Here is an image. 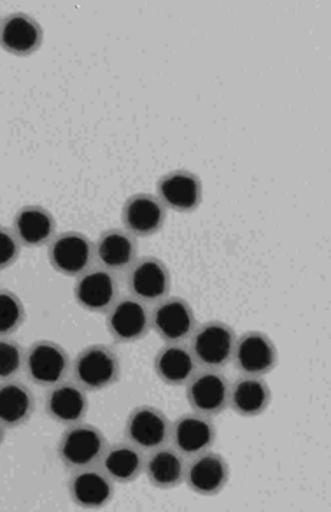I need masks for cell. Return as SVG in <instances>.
<instances>
[{"label": "cell", "mask_w": 331, "mask_h": 512, "mask_svg": "<svg viewBox=\"0 0 331 512\" xmlns=\"http://www.w3.org/2000/svg\"><path fill=\"white\" fill-rule=\"evenodd\" d=\"M36 413V397L27 384L16 379L0 383V425L23 427Z\"/></svg>", "instance_id": "7402d4cb"}, {"label": "cell", "mask_w": 331, "mask_h": 512, "mask_svg": "<svg viewBox=\"0 0 331 512\" xmlns=\"http://www.w3.org/2000/svg\"><path fill=\"white\" fill-rule=\"evenodd\" d=\"M72 502L88 511L106 507L114 498V483L104 470L88 467L74 470L69 481Z\"/></svg>", "instance_id": "d6986e66"}, {"label": "cell", "mask_w": 331, "mask_h": 512, "mask_svg": "<svg viewBox=\"0 0 331 512\" xmlns=\"http://www.w3.org/2000/svg\"><path fill=\"white\" fill-rule=\"evenodd\" d=\"M230 481V465L223 456L214 451H205L193 456L190 465L186 467L184 483L188 484L193 493L202 497H216L225 490Z\"/></svg>", "instance_id": "9a60e30c"}, {"label": "cell", "mask_w": 331, "mask_h": 512, "mask_svg": "<svg viewBox=\"0 0 331 512\" xmlns=\"http://www.w3.org/2000/svg\"><path fill=\"white\" fill-rule=\"evenodd\" d=\"M107 439L100 428L90 423H76L67 427L58 441L57 455L67 469L95 467L106 453Z\"/></svg>", "instance_id": "7a4b0ae2"}, {"label": "cell", "mask_w": 331, "mask_h": 512, "mask_svg": "<svg viewBox=\"0 0 331 512\" xmlns=\"http://www.w3.org/2000/svg\"><path fill=\"white\" fill-rule=\"evenodd\" d=\"M72 376L86 392L106 390L120 381V356L106 344L88 346L79 351L72 363Z\"/></svg>", "instance_id": "6da1fadb"}, {"label": "cell", "mask_w": 331, "mask_h": 512, "mask_svg": "<svg viewBox=\"0 0 331 512\" xmlns=\"http://www.w3.org/2000/svg\"><path fill=\"white\" fill-rule=\"evenodd\" d=\"M170 434L172 423L158 407L139 406L128 414L125 437L142 451L162 448L170 441Z\"/></svg>", "instance_id": "ba28073f"}, {"label": "cell", "mask_w": 331, "mask_h": 512, "mask_svg": "<svg viewBox=\"0 0 331 512\" xmlns=\"http://www.w3.org/2000/svg\"><path fill=\"white\" fill-rule=\"evenodd\" d=\"M128 290L132 297L144 304H158L169 297L172 276L169 267L156 256H142L135 260L127 276Z\"/></svg>", "instance_id": "8992f818"}, {"label": "cell", "mask_w": 331, "mask_h": 512, "mask_svg": "<svg viewBox=\"0 0 331 512\" xmlns=\"http://www.w3.org/2000/svg\"><path fill=\"white\" fill-rule=\"evenodd\" d=\"M186 460L176 448H162L151 451L144 472L149 483L160 490H174L184 483L186 477Z\"/></svg>", "instance_id": "d4e9b609"}, {"label": "cell", "mask_w": 331, "mask_h": 512, "mask_svg": "<svg viewBox=\"0 0 331 512\" xmlns=\"http://www.w3.org/2000/svg\"><path fill=\"white\" fill-rule=\"evenodd\" d=\"M216 437L218 430L214 421L204 414H183L172 423L170 439L174 442V448L183 456L193 458L209 451L216 444Z\"/></svg>", "instance_id": "e0dca14e"}, {"label": "cell", "mask_w": 331, "mask_h": 512, "mask_svg": "<svg viewBox=\"0 0 331 512\" xmlns=\"http://www.w3.org/2000/svg\"><path fill=\"white\" fill-rule=\"evenodd\" d=\"M198 363L190 348L181 342L163 346L155 356L156 376L169 386H184L197 374Z\"/></svg>", "instance_id": "cb8c5ba5"}, {"label": "cell", "mask_w": 331, "mask_h": 512, "mask_svg": "<svg viewBox=\"0 0 331 512\" xmlns=\"http://www.w3.org/2000/svg\"><path fill=\"white\" fill-rule=\"evenodd\" d=\"M237 335L225 321H205L197 325L191 335V353L198 365L205 369L219 370L233 360Z\"/></svg>", "instance_id": "3957f363"}, {"label": "cell", "mask_w": 331, "mask_h": 512, "mask_svg": "<svg viewBox=\"0 0 331 512\" xmlns=\"http://www.w3.org/2000/svg\"><path fill=\"white\" fill-rule=\"evenodd\" d=\"M25 351L9 337H0V383L15 379L23 369Z\"/></svg>", "instance_id": "83f0119b"}, {"label": "cell", "mask_w": 331, "mask_h": 512, "mask_svg": "<svg viewBox=\"0 0 331 512\" xmlns=\"http://www.w3.org/2000/svg\"><path fill=\"white\" fill-rule=\"evenodd\" d=\"M272 404V390L263 377L244 376L230 384V407L244 418H256Z\"/></svg>", "instance_id": "603a6c76"}, {"label": "cell", "mask_w": 331, "mask_h": 512, "mask_svg": "<svg viewBox=\"0 0 331 512\" xmlns=\"http://www.w3.org/2000/svg\"><path fill=\"white\" fill-rule=\"evenodd\" d=\"M151 327L167 344H176L190 339L197 328V318L188 300L165 297L151 313Z\"/></svg>", "instance_id": "7c38bea8"}, {"label": "cell", "mask_w": 331, "mask_h": 512, "mask_svg": "<svg viewBox=\"0 0 331 512\" xmlns=\"http://www.w3.org/2000/svg\"><path fill=\"white\" fill-rule=\"evenodd\" d=\"M4 439H6V428L0 425V446L4 444Z\"/></svg>", "instance_id": "f546056e"}, {"label": "cell", "mask_w": 331, "mask_h": 512, "mask_svg": "<svg viewBox=\"0 0 331 512\" xmlns=\"http://www.w3.org/2000/svg\"><path fill=\"white\" fill-rule=\"evenodd\" d=\"M23 369L32 383L43 388H51L65 381L71 370V358L57 342L36 341L25 353Z\"/></svg>", "instance_id": "5b68a950"}, {"label": "cell", "mask_w": 331, "mask_h": 512, "mask_svg": "<svg viewBox=\"0 0 331 512\" xmlns=\"http://www.w3.org/2000/svg\"><path fill=\"white\" fill-rule=\"evenodd\" d=\"M125 230L134 237H149L162 230L167 220V207L151 193H135L121 209Z\"/></svg>", "instance_id": "2e32d148"}, {"label": "cell", "mask_w": 331, "mask_h": 512, "mask_svg": "<svg viewBox=\"0 0 331 512\" xmlns=\"http://www.w3.org/2000/svg\"><path fill=\"white\" fill-rule=\"evenodd\" d=\"M233 362L244 376L263 377L277 367L279 355L272 337L258 330H251L240 335L235 342Z\"/></svg>", "instance_id": "8fae6325"}, {"label": "cell", "mask_w": 331, "mask_h": 512, "mask_svg": "<svg viewBox=\"0 0 331 512\" xmlns=\"http://www.w3.org/2000/svg\"><path fill=\"white\" fill-rule=\"evenodd\" d=\"M156 197L162 200L163 206L176 213H193L202 206L204 185L195 172L177 169L158 179Z\"/></svg>", "instance_id": "30bf717a"}, {"label": "cell", "mask_w": 331, "mask_h": 512, "mask_svg": "<svg viewBox=\"0 0 331 512\" xmlns=\"http://www.w3.org/2000/svg\"><path fill=\"white\" fill-rule=\"evenodd\" d=\"M95 258V244L88 235L69 230L55 235L48 248L51 267L67 278H78L88 271Z\"/></svg>", "instance_id": "277c9868"}, {"label": "cell", "mask_w": 331, "mask_h": 512, "mask_svg": "<svg viewBox=\"0 0 331 512\" xmlns=\"http://www.w3.org/2000/svg\"><path fill=\"white\" fill-rule=\"evenodd\" d=\"M25 321L22 299L11 290H0V337H9L20 330Z\"/></svg>", "instance_id": "4316f807"}, {"label": "cell", "mask_w": 331, "mask_h": 512, "mask_svg": "<svg viewBox=\"0 0 331 512\" xmlns=\"http://www.w3.org/2000/svg\"><path fill=\"white\" fill-rule=\"evenodd\" d=\"M13 232L27 248H41L57 235V220L46 207L23 206L13 218Z\"/></svg>", "instance_id": "ffe728a7"}, {"label": "cell", "mask_w": 331, "mask_h": 512, "mask_svg": "<svg viewBox=\"0 0 331 512\" xmlns=\"http://www.w3.org/2000/svg\"><path fill=\"white\" fill-rule=\"evenodd\" d=\"M151 328V313L144 302L135 297L118 299L107 311V330L116 342L141 341Z\"/></svg>", "instance_id": "4fadbf2b"}, {"label": "cell", "mask_w": 331, "mask_h": 512, "mask_svg": "<svg viewBox=\"0 0 331 512\" xmlns=\"http://www.w3.org/2000/svg\"><path fill=\"white\" fill-rule=\"evenodd\" d=\"M74 299L88 313H107L120 299V283L114 272L104 267H90L78 276Z\"/></svg>", "instance_id": "9c48e42d"}, {"label": "cell", "mask_w": 331, "mask_h": 512, "mask_svg": "<svg viewBox=\"0 0 331 512\" xmlns=\"http://www.w3.org/2000/svg\"><path fill=\"white\" fill-rule=\"evenodd\" d=\"M102 470L106 472L113 483H134L144 472L146 458L142 449L134 446L132 442H120L106 449L102 456Z\"/></svg>", "instance_id": "484cf974"}, {"label": "cell", "mask_w": 331, "mask_h": 512, "mask_svg": "<svg viewBox=\"0 0 331 512\" xmlns=\"http://www.w3.org/2000/svg\"><path fill=\"white\" fill-rule=\"evenodd\" d=\"M44 43V30L27 13H9L0 20V48L15 57H30Z\"/></svg>", "instance_id": "5bb4252c"}, {"label": "cell", "mask_w": 331, "mask_h": 512, "mask_svg": "<svg viewBox=\"0 0 331 512\" xmlns=\"http://www.w3.org/2000/svg\"><path fill=\"white\" fill-rule=\"evenodd\" d=\"M90 400L83 386L76 381H62L51 386L46 395V413L58 425L71 427L85 420Z\"/></svg>", "instance_id": "ac0fdd59"}, {"label": "cell", "mask_w": 331, "mask_h": 512, "mask_svg": "<svg viewBox=\"0 0 331 512\" xmlns=\"http://www.w3.org/2000/svg\"><path fill=\"white\" fill-rule=\"evenodd\" d=\"M95 258L107 271L130 269L137 260V239L125 228H109L95 242Z\"/></svg>", "instance_id": "44dd1931"}, {"label": "cell", "mask_w": 331, "mask_h": 512, "mask_svg": "<svg viewBox=\"0 0 331 512\" xmlns=\"http://www.w3.org/2000/svg\"><path fill=\"white\" fill-rule=\"evenodd\" d=\"M22 253V244L18 241L13 228L0 225V271H6L18 262Z\"/></svg>", "instance_id": "f1b7e54d"}, {"label": "cell", "mask_w": 331, "mask_h": 512, "mask_svg": "<svg viewBox=\"0 0 331 512\" xmlns=\"http://www.w3.org/2000/svg\"><path fill=\"white\" fill-rule=\"evenodd\" d=\"M186 386V399L193 413L214 418L230 407V383L219 370L198 372Z\"/></svg>", "instance_id": "52a82bcc"}]
</instances>
